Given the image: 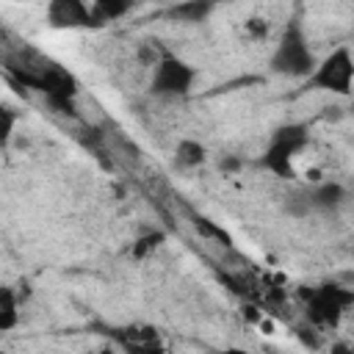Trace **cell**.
<instances>
[{
    "instance_id": "obj_1",
    "label": "cell",
    "mask_w": 354,
    "mask_h": 354,
    "mask_svg": "<svg viewBox=\"0 0 354 354\" xmlns=\"http://www.w3.org/2000/svg\"><path fill=\"white\" fill-rule=\"evenodd\" d=\"M315 53L310 47V39L301 28L299 19H290L279 39H277V47L271 53V72L274 75H285V77H307L313 69H315Z\"/></svg>"
},
{
    "instance_id": "obj_2",
    "label": "cell",
    "mask_w": 354,
    "mask_h": 354,
    "mask_svg": "<svg viewBox=\"0 0 354 354\" xmlns=\"http://www.w3.org/2000/svg\"><path fill=\"white\" fill-rule=\"evenodd\" d=\"M307 141H310V130H307V124H301V122H290V124L277 127V130L271 133V138H268L263 155H260V166H263L266 171L282 177V180L296 177L293 160H296V155L307 147Z\"/></svg>"
},
{
    "instance_id": "obj_3",
    "label": "cell",
    "mask_w": 354,
    "mask_h": 354,
    "mask_svg": "<svg viewBox=\"0 0 354 354\" xmlns=\"http://www.w3.org/2000/svg\"><path fill=\"white\" fill-rule=\"evenodd\" d=\"M196 80V69L183 61L180 55L163 53L158 61H152V77H149V94L158 100H183L191 94Z\"/></svg>"
},
{
    "instance_id": "obj_4",
    "label": "cell",
    "mask_w": 354,
    "mask_h": 354,
    "mask_svg": "<svg viewBox=\"0 0 354 354\" xmlns=\"http://www.w3.org/2000/svg\"><path fill=\"white\" fill-rule=\"evenodd\" d=\"M351 80H354V58H351L348 44H340L326 58L315 61V69L307 75V88L348 97L351 94Z\"/></svg>"
},
{
    "instance_id": "obj_5",
    "label": "cell",
    "mask_w": 354,
    "mask_h": 354,
    "mask_svg": "<svg viewBox=\"0 0 354 354\" xmlns=\"http://www.w3.org/2000/svg\"><path fill=\"white\" fill-rule=\"evenodd\" d=\"M354 304V290L343 285H321L307 293V318L318 326H335L340 315Z\"/></svg>"
},
{
    "instance_id": "obj_6",
    "label": "cell",
    "mask_w": 354,
    "mask_h": 354,
    "mask_svg": "<svg viewBox=\"0 0 354 354\" xmlns=\"http://www.w3.org/2000/svg\"><path fill=\"white\" fill-rule=\"evenodd\" d=\"M44 19L53 30H77L94 28L91 19V0H47Z\"/></svg>"
},
{
    "instance_id": "obj_7",
    "label": "cell",
    "mask_w": 354,
    "mask_h": 354,
    "mask_svg": "<svg viewBox=\"0 0 354 354\" xmlns=\"http://www.w3.org/2000/svg\"><path fill=\"white\" fill-rule=\"evenodd\" d=\"M307 194V202H310V210H321V213H335L343 202H346V188L337 183V180H326V183H318L313 188L304 191Z\"/></svg>"
},
{
    "instance_id": "obj_8",
    "label": "cell",
    "mask_w": 354,
    "mask_h": 354,
    "mask_svg": "<svg viewBox=\"0 0 354 354\" xmlns=\"http://www.w3.org/2000/svg\"><path fill=\"white\" fill-rule=\"evenodd\" d=\"M210 11H213L210 0H180V3L166 8V17L174 19V22L194 25V22H205L210 17Z\"/></svg>"
},
{
    "instance_id": "obj_9",
    "label": "cell",
    "mask_w": 354,
    "mask_h": 354,
    "mask_svg": "<svg viewBox=\"0 0 354 354\" xmlns=\"http://www.w3.org/2000/svg\"><path fill=\"white\" fill-rule=\"evenodd\" d=\"M136 8V0H91V19L94 25H108L127 17Z\"/></svg>"
},
{
    "instance_id": "obj_10",
    "label": "cell",
    "mask_w": 354,
    "mask_h": 354,
    "mask_svg": "<svg viewBox=\"0 0 354 354\" xmlns=\"http://www.w3.org/2000/svg\"><path fill=\"white\" fill-rule=\"evenodd\" d=\"M205 158H207V149L196 138H180L174 147V166L177 169H196L205 163Z\"/></svg>"
},
{
    "instance_id": "obj_11",
    "label": "cell",
    "mask_w": 354,
    "mask_h": 354,
    "mask_svg": "<svg viewBox=\"0 0 354 354\" xmlns=\"http://www.w3.org/2000/svg\"><path fill=\"white\" fill-rule=\"evenodd\" d=\"M19 324V296L14 288L0 285V332H11Z\"/></svg>"
},
{
    "instance_id": "obj_12",
    "label": "cell",
    "mask_w": 354,
    "mask_h": 354,
    "mask_svg": "<svg viewBox=\"0 0 354 354\" xmlns=\"http://www.w3.org/2000/svg\"><path fill=\"white\" fill-rule=\"evenodd\" d=\"M14 127H17V113L6 102H0V147H6L11 141Z\"/></svg>"
},
{
    "instance_id": "obj_13",
    "label": "cell",
    "mask_w": 354,
    "mask_h": 354,
    "mask_svg": "<svg viewBox=\"0 0 354 354\" xmlns=\"http://www.w3.org/2000/svg\"><path fill=\"white\" fill-rule=\"evenodd\" d=\"M163 241V232H149V235H141L136 243H133V257H144L147 252H152L158 243Z\"/></svg>"
},
{
    "instance_id": "obj_14",
    "label": "cell",
    "mask_w": 354,
    "mask_h": 354,
    "mask_svg": "<svg viewBox=\"0 0 354 354\" xmlns=\"http://www.w3.org/2000/svg\"><path fill=\"white\" fill-rule=\"evenodd\" d=\"M249 33H254V36H266L268 33V25L263 22V19H249Z\"/></svg>"
},
{
    "instance_id": "obj_15",
    "label": "cell",
    "mask_w": 354,
    "mask_h": 354,
    "mask_svg": "<svg viewBox=\"0 0 354 354\" xmlns=\"http://www.w3.org/2000/svg\"><path fill=\"white\" fill-rule=\"evenodd\" d=\"M221 166H224V169H238L241 160H238V158H227V160H221Z\"/></svg>"
},
{
    "instance_id": "obj_16",
    "label": "cell",
    "mask_w": 354,
    "mask_h": 354,
    "mask_svg": "<svg viewBox=\"0 0 354 354\" xmlns=\"http://www.w3.org/2000/svg\"><path fill=\"white\" fill-rule=\"evenodd\" d=\"M213 6H218V3H232V0H210Z\"/></svg>"
},
{
    "instance_id": "obj_17",
    "label": "cell",
    "mask_w": 354,
    "mask_h": 354,
    "mask_svg": "<svg viewBox=\"0 0 354 354\" xmlns=\"http://www.w3.org/2000/svg\"><path fill=\"white\" fill-rule=\"evenodd\" d=\"M17 3H25V0H17Z\"/></svg>"
}]
</instances>
